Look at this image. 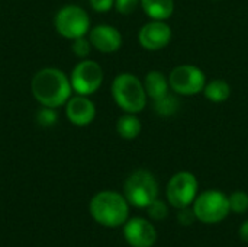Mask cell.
<instances>
[{"label": "cell", "instance_id": "obj_18", "mask_svg": "<svg viewBox=\"0 0 248 247\" xmlns=\"http://www.w3.org/2000/svg\"><path fill=\"white\" fill-rule=\"evenodd\" d=\"M153 108L160 116L169 118V116H173V115L177 114V111L180 109V100H179V98H177V95L174 92L173 93L169 92L164 96H161L158 99H154L153 100Z\"/></svg>", "mask_w": 248, "mask_h": 247}, {"label": "cell", "instance_id": "obj_11", "mask_svg": "<svg viewBox=\"0 0 248 247\" xmlns=\"http://www.w3.org/2000/svg\"><path fill=\"white\" fill-rule=\"evenodd\" d=\"M124 239L131 247H153L157 242V230L151 221L135 217L124 224Z\"/></svg>", "mask_w": 248, "mask_h": 247}, {"label": "cell", "instance_id": "obj_21", "mask_svg": "<svg viewBox=\"0 0 248 247\" xmlns=\"http://www.w3.org/2000/svg\"><path fill=\"white\" fill-rule=\"evenodd\" d=\"M58 121V115L55 112V108H48V106H42L38 114H36V122L41 127H52L55 122Z\"/></svg>", "mask_w": 248, "mask_h": 247}, {"label": "cell", "instance_id": "obj_12", "mask_svg": "<svg viewBox=\"0 0 248 247\" xmlns=\"http://www.w3.org/2000/svg\"><path fill=\"white\" fill-rule=\"evenodd\" d=\"M89 39L92 47L102 54L116 52L122 47V33L118 28L108 23H99L90 28Z\"/></svg>", "mask_w": 248, "mask_h": 247}, {"label": "cell", "instance_id": "obj_1", "mask_svg": "<svg viewBox=\"0 0 248 247\" xmlns=\"http://www.w3.org/2000/svg\"><path fill=\"white\" fill-rule=\"evenodd\" d=\"M31 92L36 102L48 108H60L73 96L70 77L60 68L45 67L35 73L31 82Z\"/></svg>", "mask_w": 248, "mask_h": 247}, {"label": "cell", "instance_id": "obj_2", "mask_svg": "<svg viewBox=\"0 0 248 247\" xmlns=\"http://www.w3.org/2000/svg\"><path fill=\"white\" fill-rule=\"evenodd\" d=\"M89 211L97 224L108 229H116L128 221L129 202L124 194L116 191H100L92 198Z\"/></svg>", "mask_w": 248, "mask_h": 247}, {"label": "cell", "instance_id": "obj_25", "mask_svg": "<svg viewBox=\"0 0 248 247\" xmlns=\"http://www.w3.org/2000/svg\"><path fill=\"white\" fill-rule=\"evenodd\" d=\"M90 6L94 12L105 13L115 7V0H90Z\"/></svg>", "mask_w": 248, "mask_h": 247}, {"label": "cell", "instance_id": "obj_24", "mask_svg": "<svg viewBox=\"0 0 248 247\" xmlns=\"http://www.w3.org/2000/svg\"><path fill=\"white\" fill-rule=\"evenodd\" d=\"M138 6H141V0H115V9L121 15H131Z\"/></svg>", "mask_w": 248, "mask_h": 247}, {"label": "cell", "instance_id": "obj_3", "mask_svg": "<svg viewBox=\"0 0 248 247\" xmlns=\"http://www.w3.org/2000/svg\"><path fill=\"white\" fill-rule=\"evenodd\" d=\"M112 98L126 114H140L147 106V92L144 83L131 73H121L112 82Z\"/></svg>", "mask_w": 248, "mask_h": 247}, {"label": "cell", "instance_id": "obj_7", "mask_svg": "<svg viewBox=\"0 0 248 247\" xmlns=\"http://www.w3.org/2000/svg\"><path fill=\"white\" fill-rule=\"evenodd\" d=\"M169 84L171 92L179 96H195L203 92L206 76L198 66L180 64L170 71Z\"/></svg>", "mask_w": 248, "mask_h": 247}, {"label": "cell", "instance_id": "obj_16", "mask_svg": "<svg viewBox=\"0 0 248 247\" xmlns=\"http://www.w3.org/2000/svg\"><path fill=\"white\" fill-rule=\"evenodd\" d=\"M142 131V122L137 114H124L116 121V132L124 140H135Z\"/></svg>", "mask_w": 248, "mask_h": 247}, {"label": "cell", "instance_id": "obj_8", "mask_svg": "<svg viewBox=\"0 0 248 247\" xmlns=\"http://www.w3.org/2000/svg\"><path fill=\"white\" fill-rule=\"evenodd\" d=\"M198 191H199V183L193 173L186 170L177 172L170 178L167 183V189H166L167 202L176 210L189 207L196 199Z\"/></svg>", "mask_w": 248, "mask_h": 247}, {"label": "cell", "instance_id": "obj_10", "mask_svg": "<svg viewBox=\"0 0 248 247\" xmlns=\"http://www.w3.org/2000/svg\"><path fill=\"white\" fill-rule=\"evenodd\" d=\"M173 36L171 28L166 20H150L138 31V42L147 51H160L166 48Z\"/></svg>", "mask_w": 248, "mask_h": 247}, {"label": "cell", "instance_id": "obj_23", "mask_svg": "<svg viewBox=\"0 0 248 247\" xmlns=\"http://www.w3.org/2000/svg\"><path fill=\"white\" fill-rule=\"evenodd\" d=\"M196 220V215H195V211L192 208V205L189 207H185V208H179V213H177V223L183 227H189L192 226Z\"/></svg>", "mask_w": 248, "mask_h": 247}, {"label": "cell", "instance_id": "obj_22", "mask_svg": "<svg viewBox=\"0 0 248 247\" xmlns=\"http://www.w3.org/2000/svg\"><path fill=\"white\" fill-rule=\"evenodd\" d=\"M92 42L89 38L86 36H81V38H77V39H73V45H71V49L74 52L76 57L78 58H87L90 51H92Z\"/></svg>", "mask_w": 248, "mask_h": 247}, {"label": "cell", "instance_id": "obj_17", "mask_svg": "<svg viewBox=\"0 0 248 247\" xmlns=\"http://www.w3.org/2000/svg\"><path fill=\"white\" fill-rule=\"evenodd\" d=\"M203 95L208 100L214 103H221L231 96V86L222 79H214L211 82H206L203 87Z\"/></svg>", "mask_w": 248, "mask_h": 247}, {"label": "cell", "instance_id": "obj_19", "mask_svg": "<svg viewBox=\"0 0 248 247\" xmlns=\"http://www.w3.org/2000/svg\"><path fill=\"white\" fill-rule=\"evenodd\" d=\"M230 210L235 214H244L248 211V194L244 191H235L228 197Z\"/></svg>", "mask_w": 248, "mask_h": 247}, {"label": "cell", "instance_id": "obj_26", "mask_svg": "<svg viewBox=\"0 0 248 247\" xmlns=\"http://www.w3.org/2000/svg\"><path fill=\"white\" fill-rule=\"evenodd\" d=\"M238 236H240V239H241L244 243H248V220L247 221H244V223L240 226Z\"/></svg>", "mask_w": 248, "mask_h": 247}, {"label": "cell", "instance_id": "obj_9", "mask_svg": "<svg viewBox=\"0 0 248 247\" xmlns=\"http://www.w3.org/2000/svg\"><path fill=\"white\" fill-rule=\"evenodd\" d=\"M105 74L103 68L99 63L93 60H81L76 64L70 74V83L73 87V92L77 95H93L97 92L103 83Z\"/></svg>", "mask_w": 248, "mask_h": 247}, {"label": "cell", "instance_id": "obj_15", "mask_svg": "<svg viewBox=\"0 0 248 247\" xmlns=\"http://www.w3.org/2000/svg\"><path fill=\"white\" fill-rule=\"evenodd\" d=\"M141 7L151 20H167L174 12V0H141Z\"/></svg>", "mask_w": 248, "mask_h": 247}, {"label": "cell", "instance_id": "obj_20", "mask_svg": "<svg viewBox=\"0 0 248 247\" xmlns=\"http://www.w3.org/2000/svg\"><path fill=\"white\" fill-rule=\"evenodd\" d=\"M145 210H147L148 217L151 220H154V221H163L169 215V207H167V204L163 199H158V198L154 199Z\"/></svg>", "mask_w": 248, "mask_h": 247}, {"label": "cell", "instance_id": "obj_4", "mask_svg": "<svg viewBox=\"0 0 248 247\" xmlns=\"http://www.w3.org/2000/svg\"><path fill=\"white\" fill-rule=\"evenodd\" d=\"M124 195L129 205L135 208H147L158 198V183L155 176L145 169L132 172L124 183Z\"/></svg>", "mask_w": 248, "mask_h": 247}, {"label": "cell", "instance_id": "obj_14", "mask_svg": "<svg viewBox=\"0 0 248 247\" xmlns=\"http://www.w3.org/2000/svg\"><path fill=\"white\" fill-rule=\"evenodd\" d=\"M144 87L147 92V96L154 100L158 99L161 96H164L166 93L170 92V84H169V77L158 71V70H151L147 73L145 79H144Z\"/></svg>", "mask_w": 248, "mask_h": 247}, {"label": "cell", "instance_id": "obj_6", "mask_svg": "<svg viewBox=\"0 0 248 247\" xmlns=\"http://www.w3.org/2000/svg\"><path fill=\"white\" fill-rule=\"evenodd\" d=\"M54 26L62 38L73 41L89 33L90 16L83 7L77 4H67L55 13Z\"/></svg>", "mask_w": 248, "mask_h": 247}, {"label": "cell", "instance_id": "obj_13", "mask_svg": "<svg viewBox=\"0 0 248 247\" xmlns=\"http://www.w3.org/2000/svg\"><path fill=\"white\" fill-rule=\"evenodd\" d=\"M64 106L67 119L76 127H86L96 118V105L89 96L74 95Z\"/></svg>", "mask_w": 248, "mask_h": 247}, {"label": "cell", "instance_id": "obj_5", "mask_svg": "<svg viewBox=\"0 0 248 247\" xmlns=\"http://www.w3.org/2000/svg\"><path fill=\"white\" fill-rule=\"evenodd\" d=\"M192 208L195 211L196 220L203 224H218L231 213L228 197L218 189H208L202 194H198Z\"/></svg>", "mask_w": 248, "mask_h": 247}]
</instances>
